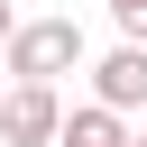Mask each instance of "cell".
<instances>
[{
    "label": "cell",
    "mask_w": 147,
    "mask_h": 147,
    "mask_svg": "<svg viewBox=\"0 0 147 147\" xmlns=\"http://www.w3.org/2000/svg\"><path fill=\"white\" fill-rule=\"evenodd\" d=\"M55 147H129V110L83 101V110H64V138H55Z\"/></svg>",
    "instance_id": "4"
},
{
    "label": "cell",
    "mask_w": 147,
    "mask_h": 147,
    "mask_svg": "<svg viewBox=\"0 0 147 147\" xmlns=\"http://www.w3.org/2000/svg\"><path fill=\"white\" fill-rule=\"evenodd\" d=\"M55 138H64L55 83H9L0 92V147H55Z\"/></svg>",
    "instance_id": "2"
},
{
    "label": "cell",
    "mask_w": 147,
    "mask_h": 147,
    "mask_svg": "<svg viewBox=\"0 0 147 147\" xmlns=\"http://www.w3.org/2000/svg\"><path fill=\"white\" fill-rule=\"evenodd\" d=\"M9 37H18V9H9V0H0V46H9Z\"/></svg>",
    "instance_id": "6"
},
{
    "label": "cell",
    "mask_w": 147,
    "mask_h": 147,
    "mask_svg": "<svg viewBox=\"0 0 147 147\" xmlns=\"http://www.w3.org/2000/svg\"><path fill=\"white\" fill-rule=\"evenodd\" d=\"M0 64H9V83H55V74L83 64V28L74 18H18V37L0 46Z\"/></svg>",
    "instance_id": "1"
},
{
    "label": "cell",
    "mask_w": 147,
    "mask_h": 147,
    "mask_svg": "<svg viewBox=\"0 0 147 147\" xmlns=\"http://www.w3.org/2000/svg\"><path fill=\"white\" fill-rule=\"evenodd\" d=\"M129 147H147V129H138V138H129Z\"/></svg>",
    "instance_id": "7"
},
{
    "label": "cell",
    "mask_w": 147,
    "mask_h": 147,
    "mask_svg": "<svg viewBox=\"0 0 147 147\" xmlns=\"http://www.w3.org/2000/svg\"><path fill=\"white\" fill-rule=\"evenodd\" d=\"M92 101H110V110H147V46H110L101 64H92Z\"/></svg>",
    "instance_id": "3"
},
{
    "label": "cell",
    "mask_w": 147,
    "mask_h": 147,
    "mask_svg": "<svg viewBox=\"0 0 147 147\" xmlns=\"http://www.w3.org/2000/svg\"><path fill=\"white\" fill-rule=\"evenodd\" d=\"M110 18H119V37H129V46H147V0H110Z\"/></svg>",
    "instance_id": "5"
}]
</instances>
